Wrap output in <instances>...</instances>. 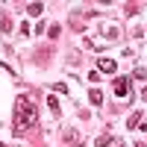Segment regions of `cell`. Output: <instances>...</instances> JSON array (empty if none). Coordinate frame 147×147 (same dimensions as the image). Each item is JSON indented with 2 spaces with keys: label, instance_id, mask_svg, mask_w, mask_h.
Segmentation results:
<instances>
[{
  "label": "cell",
  "instance_id": "cell-1",
  "mask_svg": "<svg viewBox=\"0 0 147 147\" xmlns=\"http://www.w3.org/2000/svg\"><path fill=\"white\" fill-rule=\"evenodd\" d=\"M38 121V112H35V103L30 100L27 94H21L15 100V136H24L30 127H35Z\"/></svg>",
  "mask_w": 147,
  "mask_h": 147
},
{
  "label": "cell",
  "instance_id": "cell-2",
  "mask_svg": "<svg viewBox=\"0 0 147 147\" xmlns=\"http://www.w3.org/2000/svg\"><path fill=\"white\" fill-rule=\"evenodd\" d=\"M115 94H118V97H124V100H129V97H132L129 77H124V80H115Z\"/></svg>",
  "mask_w": 147,
  "mask_h": 147
},
{
  "label": "cell",
  "instance_id": "cell-3",
  "mask_svg": "<svg viewBox=\"0 0 147 147\" xmlns=\"http://www.w3.org/2000/svg\"><path fill=\"white\" fill-rule=\"evenodd\" d=\"M97 71H103V74H115L118 71V62H115V59H97Z\"/></svg>",
  "mask_w": 147,
  "mask_h": 147
},
{
  "label": "cell",
  "instance_id": "cell-4",
  "mask_svg": "<svg viewBox=\"0 0 147 147\" xmlns=\"http://www.w3.org/2000/svg\"><path fill=\"white\" fill-rule=\"evenodd\" d=\"M97 147H124V141H118L112 136H100V138H97Z\"/></svg>",
  "mask_w": 147,
  "mask_h": 147
},
{
  "label": "cell",
  "instance_id": "cell-5",
  "mask_svg": "<svg viewBox=\"0 0 147 147\" xmlns=\"http://www.w3.org/2000/svg\"><path fill=\"white\" fill-rule=\"evenodd\" d=\"M47 106H50V115H53V118H59V115H62V106H59V100H56L53 94L47 97Z\"/></svg>",
  "mask_w": 147,
  "mask_h": 147
},
{
  "label": "cell",
  "instance_id": "cell-6",
  "mask_svg": "<svg viewBox=\"0 0 147 147\" xmlns=\"http://www.w3.org/2000/svg\"><path fill=\"white\" fill-rule=\"evenodd\" d=\"M88 100H91L94 106H103V91H100V88H91V91H88Z\"/></svg>",
  "mask_w": 147,
  "mask_h": 147
},
{
  "label": "cell",
  "instance_id": "cell-7",
  "mask_svg": "<svg viewBox=\"0 0 147 147\" xmlns=\"http://www.w3.org/2000/svg\"><path fill=\"white\" fill-rule=\"evenodd\" d=\"M141 118H144L141 112H132V115H129V121H127V129H136V127L141 124Z\"/></svg>",
  "mask_w": 147,
  "mask_h": 147
},
{
  "label": "cell",
  "instance_id": "cell-8",
  "mask_svg": "<svg viewBox=\"0 0 147 147\" xmlns=\"http://www.w3.org/2000/svg\"><path fill=\"white\" fill-rule=\"evenodd\" d=\"M27 12H30L32 18H38L41 12H44V6H41V3H30V6H27Z\"/></svg>",
  "mask_w": 147,
  "mask_h": 147
},
{
  "label": "cell",
  "instance_id": "cell-9",
  "mask_svg": "<svg viewBox=\"0 0 147 147\" xmlns=\"http://www.w3.org/2000/svg\"><path fill=\"white\" fill-rule=\"evenodd\" d=\"M47 32H50V38H56V35L62 32V27H59V24H50V27H47Z\"/></svg>",
  "mask_w": 147,
  "mask_h": 147
},
{
  "label": "cell",
  "instance_id": "cell-10",
  "mask_svg": "<svg viewBox=\"0 0 147 147\" xmlns=\"http://www.w3.org/2000/svg\"><path fill=\"white\" fill-rule=\"evenodd\" d=\"M0 30L9 32V30H12V21H9V18H3V21H0Z\"/></svg>",
  "mask_w": 147,
  "mask_h": 147
},
{
  "label": "cell",
  "instance_id": "cell-11",
  "mask_svg": "<svg viewBox=\"0 0 147 147\" xmlns=\"http://www.w3.org/2000/svg\"><path fill=\"white\" fill-rule=\"evenodd\" d=\"M136 80H147V68H136Z\"/></svg>",
  "mask_w": 147,
  "mask_h": 147
},
{
  "label": "cell",
  "instance_id": "cell-12",
  "mask_svg": "<svg viewBox=\"0 0 147 147\" xmlns=\"http://www.w3.org/2000/svg\"><path fill=\"white\" fill-rule=\"evenodd\" d=\"M141 94H144V100H147V85H144V91H141Z\"/></svg>",
  "mask_w": 147,
  "mask_h": 147
},
{
  "label": "cell",
  "instance_id": "cell-13",
  "mask_svg": "<svg viewBox=\"0 0 147 147\" xmlns=\"http://www.w3.org/2000/svg\"><path fill=\"white\" fill-rule=\"evenodd\" d=\"M136 147H147V144H144V141H138V144H136Z\"/></svg>",
  "mask_w": 147,
  "mask_h": 147
},
{
  "label": "cell",
  "instance_id": "cell-14",
  "mask_svg": "<svg viewBox=\"0 0 147 147\" xmlns=\"http://www.w3.org/2000/svg\"><path fill=\"white\" fill-rule=\"evenodd\" d=\"M0 147H3V144H0Z\"/></svg>",
  "mask_w": 147,
  "mask_h": 147
}]
</instances>
